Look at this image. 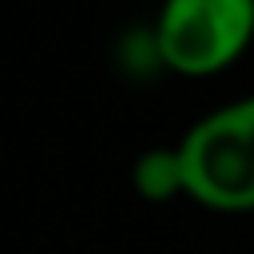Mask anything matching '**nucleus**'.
Listing matches in <instances>:
<instances>
[{
	"label": "nucleus",
	"mask_w": 254,
	"mask_h": 254,
	"mask_svg": "<svg viewBox=\"0 0 254 254\" xmlns=\"http://www.w3.org/2000/svg\"><path fill=\"white\" fill-rule=\"evenodd\" d=\"M131 183L139 190V198L147 202H171V198H187V183H183V159L179 147H147L135 167H131Z\"/></svg>",
	"instance_id": "obj_3"
},
{
	"label": "nucleus",
	"mask_w": 254,
	"mask_h": 254,
	"mask_svg": "<svg viewBox=\"0 0 254 254\" xmlns=\"http://www.w3.org/2000/svg\"><path fill=\"white\" fill-rule=\"evenodd\" d=\"M175 147L190 202L214 214L254 210V91L198 115Z\"/></svg>",
	"instance_id": "obj_1"
},
{
	"label": "nucleus",
	"mask_w": 254,
	"mask_h": 254,
	"mask_svg": "<svg viewBox=\"0 0 254 254\" xmlns=\"http://www.w3.org/2000/svg\"><path fill=\"white\" fill-rule=\"evenodd\" d=\"M155 60L183 79H210L254 44V0H171L151 24Z\"/></svg>",
	"instance_id": "obj_2"
}]
</instances>
